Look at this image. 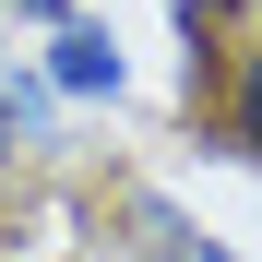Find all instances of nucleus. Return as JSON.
<instances>
[{"instance_id":"f257e3e1","label":"nucleus","mask_w":262,"mask_h":262,"mask_svg":"<svg viewBox=\"0 0 262 262\" xmlns=\"http://www.w3.org/2000/svg\"><path fill=\"white\" fill-rule=\"evenodd\" d=\"M48 83L60 96H119V36L83 24V12H60L48 24Z\"/></svg>"},{"instance_id":"f03ea898","label":"nucleus","mask_w":262,"mask_h":262,"mask_svg":"<svg viewBox=\"0 0 262 262\" xmlns=\"http://www.w3.org/2000/svg\"><path fill=\"white\" fill-rule=\"evenodd\" d=\"M238 143H262V60H250V83H238Z\"/></svg>"},{"instance_id":"7ed1b4c3","label":"nucleus","mask_w":262,"mask_h":262,"mask_svg":"<svg viewBox=\"0 0 262 262\" xmlns=\"http://www.w3.org/2000/svg\"><path fill=\"white\" fill-rule=\"evenodd\" d=\"M155 262H227V250H191V238H179V250H155Z\"/></svg>"}]
</instances>
